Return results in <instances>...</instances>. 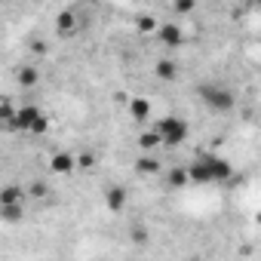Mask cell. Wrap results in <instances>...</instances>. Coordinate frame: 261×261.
Instances as JSON below:
<instances>
[{
    "mask_svg": "<svg viewBox=\"0 0 261 261\" xmlns=\"http://www.w3.org/2000/svg\"><path fill=\"white\" fill-rule=\"evenodd\" d=\"M56 34L59 37H74L77 34V13L74 10H62L56 16Z\"/></svg>",
    "mask_w": 261,
    "mask_h": 261,
    "instance_id": "obj_6",
    "label": "cell"
},
{
    "mask_svg": "<svg viewBox=\"0 0 261 261\" xmlns=\"http://www.w3.org/2000/svg\"><path fill=\"white\" fill-rule=\"evenodd\" d=\"M139 31H142V34H151V31H157V22H154L151 16H142V19H139Z\"/></svg>",
    "mask_w": 261,
    "mask_h": 261,
    "instance_id": "obj_22",
    "label": "cell"
},
{
    "mask_svg": "<svg viewBox=\"0 0 261 261\" xmlns=\"http://www.w3.org/2000/svg\"><path fill=\"white\" fill-rule=\"evenodd\" d=\"M0 133H4V120H0Z\"/></svg>",
    "mask_w": 261,
    "mask_h": 261,
    "instance_id": "obj_24",
    "label": "cell"
},
{
    "mask_svg": "<svg viewBox=\"0 0 261 261\" xmlns=\"http://www.w3.org/2000/svg\"><path fill=\"white\" fill-rule=\"evenodd\" d=\"M13 114H16V105H13V101H0V120H4V133H7V123L13 120Z\"/></svg>",
    "mask_w": 261,
    "mask_h": 261,
    "instance_id": "obj_19",
    "label": "cell"
},
{
    "mask_svg": "<svg viewBox=\"0 0 261 261\" xmlns=\"http://www.w3.org/2000/svg\"><path fill=\"white\" fill-rule=\"evenodd\" d=\"M194 10H197V0H175V13L178 16H188Z\"/></svg>",
    "mask_w": 261,
    "mask_h": 261,
    "instance_id": "obj_21",
    "label": "cell"
},
{
    "mask_svg": "<svg viewBox=\"0 0 261 261\" xmlns=\"http://www.w3.org/2000/svg\"><path fill=\"white\" fill-rule=\"evenodd\" d=\"M49 169L56 172V175H68V172H74L77 166H74V154H68V151H59V154H53V160H49Z\"/></svg>",
    "mask_w": 261,
    "mask_h": 261,
    "instance_id": "obj_8",
    "label": "cell"
},
{
    "mask_svg": "<svg viewBox=\"0 0 261 261\" xmlns=\"http://www.w3.org/2000/svg\"><path fill=\"white\" fill-rule=\"evenodd\" d=\"M157 37H160V43L169 46V49H175V46L185 43V31H181V25H175V22H163V25H157Z\"/></svg>",
    "mask_w": 261,
    "mask_h": 261,
    "instance_id": "obj_5",
    "label": "cell"
},
{
    "mask_svg": "<svg viewBox=\"0 0 261 261\" xmlns=\"http://www.w3.org/2000/svg\"><path fill=\"white\" fill-rule=\"evenodd\" d=\"M74 166H77V169H92V166H95V154H92V151H86V154L74 157Z\"/></svg>",
    "mask_w": 261,
    "mask_h": 261,
    "instance_id": "obj_20",
    "label": "cell"
},
{
    "mask_svg": "<svg viewBox=\"0 0 261 261\" xmlns=\"http://www.w3.org/2000/svg\"><path fill=\"white\" fill-rule=\"evenodd\" d=\"M185 169H188V181H194V185H209V175H206L203 160H194V163H188Z\"/></svg>",
    "mask_w": 261,
    "mask_h": 261,
    "instance_id": "obj_11",
    "label": "cell"
},
{
    "mask_svg": "<svg viewBox=\"0 0 261 261\" xmlns=\"http://www.w3.org/2000/svg\"><path fill=\"white\" fill-rule=\"evenodd\" d=\"M49 129V120L40 108L34 105H25V108H16L13 120L7 123V133H31V136H43Z\"/></svg>",
    "mask_w": 261,
    "mask_h": 261,
    "instance_id": "obj_1",
    "label": "cell"
},
{
    "mask_svg": "<svg viewBox=\"0 0 261 261\" xmlns=\"http://www.w3.org/2000/svg\"><path fill=\"white\" fill-rule=\"evenodd\" d=\"M31 53L34 56H46V43H31Z\"/></svg>",
    "mask_w": 261,
    "mask_h": 261,
    "instance_id": "obj_23",
    "label": "cell"
},
{
    "mask_svg": "<svg viewBox=\"0 0 261 261\" xmlns=\"http://www.w3.org/2000/svg\"><path fill=\"white\" fill-rule=\"evenodd\" d=\"M203 166H206V175H209V185L212 181H230L233 175V166L224 160V157H200Z\"/></svg>",
    "mask_w": 261,
    "mask_h": 261,
    "instance_id": "obj_4",
    "label": "cell"
},
{
    "mask_svg": "<svg viewBox=\"0 0 261 261\" xmlns=\"http://www.w3.org/2000/svg\"><path fill=\"white\" fill-rule=\"evenodd\" d=\"M166 185L172 188V191H181V188H188L191 181H188V169L185 166H175V169H169V175H166Z\"/></svg>",
    "mask_w": 261,
    "mask_h": 261,
    "instance_id": "obj_12",
    "label": "cell"
},
{
    "mask_svg": "<svg viewBox=\"0 0 261 261\" xmlns=\"http://www.w3.org/2000/svg\"><path fill=\"white\" fill-rule=\"evenodd\" d=\"M129 117L133 120H148L151 117V101L148 98H133L129 101Z\"/></svg>",
    "mask_w": 261,
    "mask_h": 261,
    "instance_id": "obj_14",
    "label": "cell"
},
{
    "mask_svg": "<svg viewBox=\"0 0 261 261\" xmlns=\"http://www.w3.org/2000/svg\"><path fill=\"white\" fill-rule=\"evenodd\" d=\"M4 203H25V188L22 185H4L0 188V206Z\"/></svg>",
    "mask_w": 261,
    "mask_h": 261,
    "instance_id": "obj_10",
    "label": "cell"
},
{
    "mask_svg": "<svg viewBox=\"0 0 261 261\" xmlns=\"http://www.w3.org/2000/svg\"><path fill=\"white\" fill-rule=\"evenodd\" d=\"M16 83H19L22 89H34V86L40 83V65H22V68L16 71Z\"/></svg>",
    "mask_w": 261,
    "mask_h": 261,
    "instance_id": "obj_7",
    "label": "cell"
},
{
    "mask_svg": "<svg viewBox=\"0 0 261 261\" xmlns=\"http://www.w3.org/2000/svg\"><path fill=\"white\" fill-rule=\"evenodd\" d=\"M49 194V188L43 185V181H31L28 188H25V197H34V200H43Z\"/></svg>",
    "mask_w": 261,
    "mask_h": 261,
    "instance_id": "obj_18",
    "label": "cell"
},
{
    "mask_svg": "<svg viewBox=\"0 0 261 261\" xmlns=\"http://www.w3.org/2000/svg\"><path fill=\"white\" fill-rule=\"evenodd\" d=\"M139 145H142L145 151H154V148L160 145V136L154 133V129H148V133H142V136H139Z\"/></svg>",
    "mask_w": 261,
    "mask_h": 261,
    "instance_id": "obj_17",
    "label": "cell"
},
{
    "mask_svg": "<svg viewBox=\"0 0 261 261\" xmlns=\"http://www.w3.org/2000/svg\"><path fill=\"white\" fill-rule=\"evenodd\" d=\"M200 98H203V105L212 108L215 114H227V111L237 105V98H233V92H230L227 86H212V83L200 86Z\"/></svg>",
    "mask_w": 261,
    "mask_h": 261,
    "instance_id": "obj_3",
    "label": "cell"
},
{
    "mask_svg": "<svg viewBox=\"0 0 261 261\" xmlns=\"http://www.w3.org/2000/svg\"><path fill=\"white\" fill-rule=\"evenodd\" d=\"M154 74H157L160 80H166V83H169V80H175L178 68H175V62H172V59H160V62L154 65Z\"/></svg>",
    "mask_w": 261,
    "mask_h": 261,
    "instance_id": "obj_15",
    "label": "cell"
},
{
    "mask_svg": "<svg viewBox=\"0 0 261 261\" xmlns=\"http://www.w3.org/2000/svg\"><path fill=\"white\" fill-rule=\"evenodd\" d=\"M154 133L160 136V145H169V148H178L185 139H188V133H191V126L181 120V117H175V114H169V117H163L157 126H154Z\"/></svg>",
    "mask_w": 261,
    "mask_h": 261,
    "instance_id": "obj_2",
    "label": "cell"
},
{
    "mask_svg": "<svg viewBox=\"0 0 261 261\" xmlns=\"http://www.w3.org/2000/svg\"><path fill=\"white\" fill-rule=\"evenodd\" d=\"M22 215H25L22 203H4V206H0V218H4V221H22Z\"/></svg>",
    "mask_w": 261,
    "mask_h": 261,
    "instance_id": "obj_16",
    "label": "cell"
},
{
    "mask_svg": "<svg viewBox=\"0 0 261 261\" xmlns=\"http://www.w3.org/2000/svg\"><path fill=\"white\" fill-rule=\"evenodd\" d=\"M105 203H108L111 212H123V206H126V191H123V188H111V191L105 194Z\"/></svg>",
    "mask_w": 261,
    "mask_h": 261,
    "instance_id": "obj_13",
    "label": "cell"
},
{
    "mask_svg": "<svg viewBox=\"0 0 261 261\" xmlns=\"http://www.w3.org/2000/svg\"><path fill=\"white\" fill-rule=\"evenodd\" d=\"M160 169H163V166H160V160H157L154 154H145V157L136 160V172H139V175H157Z\"/></svg>",
    "mask_w": 261,
    "mask_h": 261,
    "instance_id": "obj_9",
    "label": "cell"
}]
</instances>
